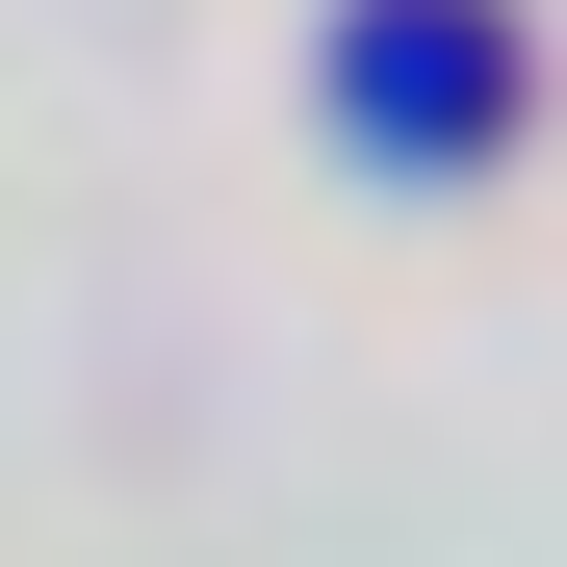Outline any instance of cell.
Wrapping results in <instances>:
<instances>
[{
  "mask_svg": "<svg viewBox=\"0 0 567 567\" xmlns=\"http://www.w3.org/2000/svg\"><path fill=\"white\" fill-rule=\"evenodd\" d=\"M491 104H516V27H491V0H388V27H361V130L439 155V130H491Z\"/></svg>",
  "mask_w": 567,
  "mask_h": 567,
  "instance_id": "obj_1",
  "label": "cell"
}]
</instances>
